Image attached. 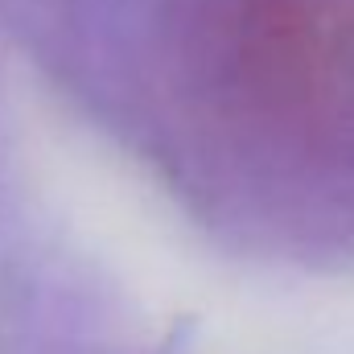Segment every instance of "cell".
I'll use <instances>...</instances> for the list:
<instances>
[{"instance_id":"obj_1","label":"cell","mask_w":354,"mask_h":354,"mask_svg":"<svg viewBox=\"0 0 354 354\" xmlns=\"http://www.w3.org/2000/svg\"><path fill=\"white\" fill-rule=\"evenodd\" d=\"M161 79L202 161L292 194H354V0H181Z\"/></svg>"}]
</instances>
